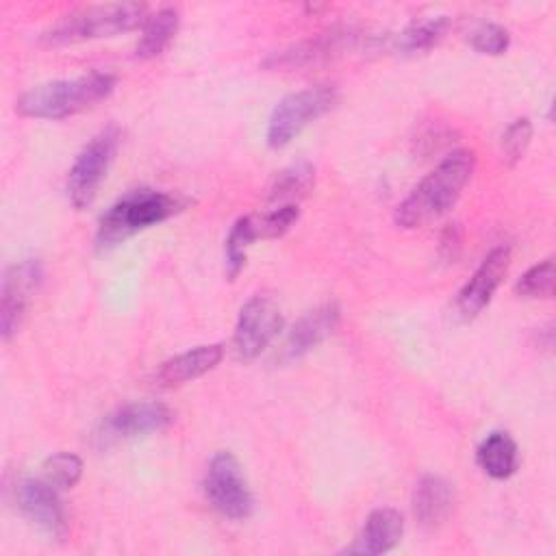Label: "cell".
I'll return each instance as SVG.
<instances>
[{
  "label": "cell",
  "mask_w": 556,
  "mask_h": 556,
  "mask_svg": "<svg viewBox=\"0 0 556 556\" xmlns=\"http://www.w3.org/2000/svg\"><path fill=\"white\" fill-rule=\"evenodd\" d=\"M41 278L43 267L37 258H24L20 263H13L4 271L0 293V328L7 341L17 332L28 308L30 295L37 291Z\"/></svg>",
  "instance_id": "11"
},
{
  "label": "cell",
  "mask_w": 556,
  "mask_h": 556,
  "mask_svg": "<svg viewBox=\"0 0 556 556\" xmlns=\"http://www.w3.org/2000/svg\"><path fill=\"white\" fill-rule=\"evenodd\" d=\"M450 17L447 15H430V17H419V20H413L395 39V46L402 50V52H426L430 50L432 46H437L447 28H450Z\"/></svg>",
  "instance_id": "21"
},
{
  "label": "cell",
  "mask_w": 556,
  "mask_h": 556,
  "mask_svg": "<svg viewBox=\"0 0 556 556\" xmlns=\"http://www.w3.org/2000/svg\"><path fill=\"white\" fill-rule=\"evenodd\" d=\"M148 17V7L141 2H106L80 7L61 15L50 28H46L41 33V41L48 46H65L113 37L143 26Z\"/></svg>",
  "instance_id": "4"
},
{
  "label": "cell",
  "mask_w": 556,
  "mask_h": 556,
  "mask_svg": "<svg viewBox=\"0 0 556 556\" xmlns=\"http://www.w3.org/2000/svg\"><path fill=\"white\" fill-rule=\"evenodd\" d=\"M469 41H471V48H473L476 52L497 56V54H504V52L508 50V46H510V33H508L504 26L495 24V22H484V24H480V26L471 33Z\"/></svg>",
  "instance_id": "27"
},
{
  "label": "cell",
  "mask_w": 556,
  "mask_h": 556,
  "mask_svg": "<svg viewBox=\"0 0 556 556\" xmlns=\"http://www.w3.org/2000/svg\"><path fill=\"white\" fill-rule=\"evenodd\" d=\"M532 139V122L528 117H517L508 124L502 135V152L508 165H515L523 159Z\"/></svg>",
  "instance_id": "26"
},
{
  "label": "cell",
  "mask_w": 556,
  "mask_h": 556,
  "mask_svg": "<svg viewBox=\"0 0 556 556\" xmlns=\"http://www.w3.org/2000/svg\"><path fill=\"white\" fill-rule=\"evenodd\" d=\"M454 508V489L452 484L434 473L419 478L413 491V513L419 526L439 528Z\"/></svg>",
  "instance_id": "17"
},
{
  "label": "cell",
  "mask_w": 556,
  "mask_h": 556,
  "mask_svg": "<svg viewBox=\"0 0 556 556\" xmlns=\"http://www.w3.org/2000/svg\"><path fill=\"white\" fill-rule=\"evenodd\" d=\"M556 282V267L552 258L532 265L515 285V293L521 298H552Z\"/></svg>",
  "instance_id": "24"
},
{
  "label": "cell",
  "mask_w": 556,
  "mask_h": 556,
  "mask_svg": "<svg viewBox=\"0 0 556 556\" xmlns=\"http://www.w3.org/2000/svg\"><path fill=\"white\" fill-rule=\"evenodd\" d=\"M115 83V76L109 72H89L76 78L43 83L20 96L15 109L24 117L63 119L109 98Z\"/></svg>",
  "instance_id": "2"
},
{
  "label": "cell",
  "mask_w": 556,
  "mask_h": 556,
  "mask_svg": "<svg viewBox=\"0 0 556 556\" xmlns=\"http://www.w3.org/2000/svg\"><path fill=\"white\" fill-rule=\"evenodd\" d=\"M313 182H315L313 165L308 161H298L287 165L274 176L267 198L276 206L298 204L302 198L308 195V191L313 189Z\"/></svg>",
  "instance_id": "20"
},
{
  "label": "cell",
  "mask_w": 556,
  "mask_h": 556,
  "mask_svg": "<svg viewBox=\"0 0 556 556\" xmlns=\"http://www.w3.org/2000/svg\"><path fill=\"white\" fill-rule=\"evenodd\" d=\"M356 41V33L350 28H332L321 35H315L311 39H304L300 43H293L280 52H271L263 67L267 70H300L308 65H319L324 61H330L339 54H343L345 48H350Z\"/></svg>",
  "instance_id": "12"
},
{
  "label": "cell",
  "mask_w": 556,
  "mask_h": 556,
  "mask_svg": "<svg viewBox=\"0 0 556 556\" xmlns=\"http://www.w3.org/2000/svg\"><path fill=\"white\" fill-rule=\"evenodd\" d=\"M476 167L469 150H452L395 208V224L402 228H419L445 215L460 198Z\"/></svg>",
  "instance_id": "1"
},
{
  "label": "cell",
  "mask_w": 556,
  "mask_h": 556,
  "mask_svg": "<svg viewBox=\"0 0 556 556\" xmlns=\"http://www.w3.org/2000/svg\"><path fill=\"white\" fill-rule=\"evenodd\" d=\"M174 419V413L163 402H132L109 413L93 432V441L100 447L115 445L165 430Z\"/></svg>",
  "instance_id": "8"
},
{
  "label": "cell",
  "mask_w": 556,
  "mask_h": 556,
  "mask_svg": "<svg viewBox=\"0 0 556 556\" xmlns=\"http://www.w3.org/2000/svg\"><path fill=\"white\" fill-rule=\"evenodd\" d=\"M339 100L334 85H315L285 96L267 122V146L278 150L289 146L308 124L326 115Z\"/></svg>",
  "instance_id": "5"
},
{
  "label": "cell",
  "mask_w": 556,
  "mask_h": 556,
  "mask_svg": "<svg viewBox=\"0 0 556 556\" xmlns=\"http://www.w3.org/2000/svg\"><path fill=\"white\" fill-rule=\"evenodd\" d=\"M41 473L59 491L61 489H72V486L78 484V480L83 476V460L76 454L56 452V454H50L43 460Z\"/></svg>",
  "instance_id": "23"
},
{
  "label": "cell",
  "mask_w": 556,
  "mask_h": 556,
  "mask_svg": "<svg viewBox=\"0 0 556 556\" xmlns=\"http://www.w3.org/2000/svg\"><path fill=\"white\" fill-rule=\"evenodd\" d=\"M252 237L248 232V226H245V219L239 217L228 237H226V245H224V256H226V274L230 280H235L241 269L245 267V258H248V248L252 245Z\"/></svg>",
  "instance_id": "25"
},
{
  "label": "cell",
  "mask_w": 556,
  "mask_h": 556,
  "mask_svg": "<svg viewBox=\"0 0 556 556\" xmlns=\"http://www.w3.org/2000/svg\"><path fill=\"white\" fill-rule=\"evenodd\" d=\"M17 510L43 534L61 541L67 532V517L59 489L52 486L43 476H24L15 482Z\"/></svg>",
  "instance_id": "10"
},
{
  "label": "cell",
  "mask_w": 556,
  "mask_h": 556,
  "mask_svg": "<svg viewBox=\"0 0 556 556\" xmlns=\"http://www.w3.org/2000/svg\"><path fill=\"white\" fill-rule=\"evenodd\" d=\"M298 217H300L298 204H282V206H274L265 213L245 215V224H248V230L254 241L256 239H278L295 226Z\"/></svg>",
  "instance_id": "22"
},
{
  "label": "cell",
  "mask_w": 556,
  "mask_h": 556,
  "mask_svg": "<svg viewBox=\"0 0 556 556\" xmlns=\"http://www.w3.org/2000/svg\"><path fill=\"white\" fill-rule=\"evenodd\" d=\"M476 460L486 476H491L495 480H504L517 471L519 450H517L515 439L508 432L495 430L478 445Z\"/></svg>",
  "instance_id": "18"
},
{
  "label": "cell",
  "mask_w": 556,
  "mask_h": 556,
  "mask_svg": "<svg viewBox=\"0 0 556 556\" xmlns=\"http://www.w3.org/2000/svg\"><path fill=\"white\" fill-rule=\"evenodd\" d=\"M404 534V517L395 508H376L367 515L363 530L354 545H350L348 554L378 556L393 549Z\"/></svg>",
  "instance_id": "16"
},
{
  "label": "cell",
  "mask_w": 556,
  "mask_h": 556,
  "mask_svg": "<svg viewBox=\"0 0 556 556\" xmlns=\"http://www.w3.org/2000/svg\"><path fill=\"white\" fill-rule=\"evenodd\" d=\"M204 493L208 504L226 519H248L254 508L250 484L239 460L230 452H217L204 476Z\"/></svg>",
  "instance_id": "7"
},
{
  "label": "cell",
  "mask_w": 556,
  "mask_h": 556,
  "mask_svg": "<svg viewBox=\"0 0 556 556\" xmlns=\"http://www.w3.org/2000/svg\"><path fill=\"white\" fill-rule=\"evenodd\" d=\"M222 356H224L222 343H206V345H198L193 350L180 352L159 365V369L154 371V384L161 389L180 387L215 369Z\"/></svg>",
  "instance_id": "15"
},
{
  "label": "cell",
  "mask_w": 556,
  "mask_h": 556,
  "mask_svg": "<svg viewBox=\"0 0 556 556\" xmlns=\"http://www.w3.org/2000/svg\"><path fill=\"white\" fill-rule=\"evenodd\" d=\"M187 206V200L167 191L156 189H135L122 195L98 222L96 245L98 250H109L126 241L128 237L156 226Z\"/></svg>",
  "instance_id": "3"
},
{
  "label": "cell",
  "mask_w": 556,
  "mask_h": 556,
  "mask_svg": "<svg viewBox=\"0 0 556 556\" xmlns=\"http://www.w3.org/2000/svg\"><path fill=\"white\" fill-rule=\"evenodd\" d=\"M508 265H510L508 245H497L482 258V263L478 265V269L471 274V278L465 282V287L458 291V298H456V313L463 319H473L489 306L493 293L497 291V287L502 285L508 271Z\"/></svg>",
  "instance_id": "13"
},
{
  "label": "cell",
  "mask_w": 556,
  "mask_h": 556,
  "mask_svg": "<svg viewBox=\"0 0 556 556\" xmlns=\"http://www.w3.org/2000/svg\"><path fill=\"white\" fill-rule=\"evenodd\" d=\"M282 311L269 295L250 298L237 317L235 326V350L241 358H256L282 330Z\"/></svg>",
  "instance_id": "9"
},
{
  "label": "cell",
  "mask_w": 556,
  "mask_h": 556,
  "mask_svg": "<svg viewBox=\"0 0 556 556\" xmlns=\"http://www.w3.org/2000/svg\"><path fill=\"white\" fill-rule=\"evenodd\" d=\"M178 24H180V15L176 9L165 7L159 9L156 13H152L141 30V37L137 41V56L139 59H154L159 54H163L167 50V46L172 43V39L178 33Z\"/></svg>",
  "instance_id": "19"
},
{
  "label": "cell",
  "mask_w": 556,
  "mask_h": 556,
  "mask_svg": "<svg viewBox=\"0 0 556 556\" xmlns=\"http://www.w3.org/2000/svg\"><path fill=\"white\" fill-rule=\"evenodd\" d=\"M341 321V308L334 302H326L304 313L287 332L285 343L280 345L278 361L291 363L315 350L321 341H326Z\"/></svg>",
  "instance_id": "14"
},
{
  "label": "cell",
  "mask_w": 556,
  "mask_h": 556,
  "mask_svg": "<svg viewBox=\"0 0 556 556\" xmlns=\"http://www.w3.org/2000/svg\"><path fill=\"white\" fill-rule=\"evenodd\" d=\"M122 139V130L115 124H109L100 132H96L74 159L67 172V195L70 202L80 211L87 208L98 191L102 180L109 174V167L117 154Z\"/></svg>",
  "instance_id": "6"
}]
</instances>
